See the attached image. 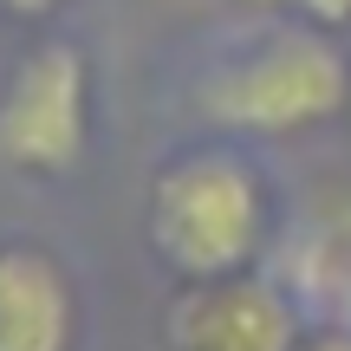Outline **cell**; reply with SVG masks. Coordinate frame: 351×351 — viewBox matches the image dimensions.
Wrapping results in <instances>:
<instances>
[{"label": "cell", "mask_w": 351, "mask_h": 351, "mask_svg": "<svg viewBox=\"0 0 351 351\" xmlns=\"http://www.w3.org/2000/svg\"><path fill=\"white\" fill-rule=\"evenodd\" d=\"M189 104L221 137H287L339 117L351 104V59L339 39L313 20H261L221 52L189 85Z\"/></svg>", "instance_id": "1"}, {"label": "cell", "mask_w": 351, "mask_h": 351, "mask_svg": "<svg viewBox=\"0 0 351 351\" xmlns=\"http://www.w3.org/2000/svg\"><path fill=\"white\" fill-rule=\"evenodd\" d=\"M143 241L176 280L254 274L274 241V195L261 163L228 137L163 156L143 189Z\"/></svg>", "instance_id": "2"}, {"label": "cell", "mask_w": 351, "mask_h": 351, "mask_svg": "<svg viewBox=\"0 0 351 351\" xmlns=\"http://www.w3.org/2000/svg\"><path fill=\"white\" fill-rule=\"evenodd\" d=\"M91 143V65L78 39L39 33L0 65V163L20 176H72Z\"/></svg>", "instance_id": "3"}, {"label": "cell", "mask_w": 351, "mask_h": 351, "mask_svg": "<svg viewBox=\"0 0 351 351\" xmlns=\"http://www.w3.org/2000/svg\"><path fill=\"white\" fill-rule=\"evenodd\" d=\"M306 313L287 280L274 274H228L182 280L163 306V351H300Z\"/></svg>", "instance_id": "4"}, {"label": "cell", "mask_w": 351, "mask_h": 351, "mask_svg": "<svg viewBox=\"0 0 351 351\" xmlns=\"http://www.w3.org/2000/svg\"><path fill=\"white\" fill-rule=\"evenodd\" d=\"M78 287L46 241H0V351H72Z\"/></svg>", "instance_id": "5"}, {"label": "cell", "mask_w": 351, "mask_h": 351, "mask_svg": "<svg viewBox=\"0 0 351 351\" xmlns=\"http://www.w3.org/2000/svg\"><path fill=\"white\" fill-rule=\"evenodd\" d=\"M300 20H313V26H326V33H339V26H351V0H300Z\"/></svg>", "instance_id": "6"}, {"label": "cell", "mask_w": 351, "mask_h": 351, "mask_svg": "<svg viewBox=\"0 0 351 351\" xmlns=\"http://www.w3.org/2000/svg\"><path fill=\"white\" fill-rule=\"evenodd\" d=\"M59 7H65V0H0V13H7V20H52Z\"/></svg>", "instance_id": "7"}, {"label": "cell", "mask_w": 351, "mask_h": 351, "mask_svg": "<svg viewBox=\"0 0 351 351\" xmlns=\"http://www.w3.org/2000/svg\"><path fill=\"white\" fill-rule=\"evenodd\" d=\"M300 351H351V332L345 326H326V332H306Z\"/></svg>", "instance_id": "8"}, {"label": "cell", "mask_w": 351, "mask_h": 351, "mask_svg": "<svg viewBox=\"0 0 351 351\" xmlns=\"http://www.w3.org/2000/svg\"><path fill=\"white\" fill-rule=\"evenodd\" d=\"M234 7H241V13H293L300 0H234Z\"/></svg>", "instance_id": "9"}]
</instances>
